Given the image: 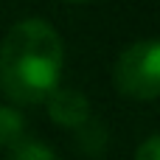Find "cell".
<instances>
[{"label": "cell", "instance_id": "obj_1", "mask_svg": "<svg viewBox=\"0 0 160 160\" xmlns=\"http://www.w3.org/2000/svg\"><path fill=\"white\" fill-rule=\"evenodd\" d=\"M65 68V42L59 31L42 20L28 17L8 28L0 45V90L14 104H45L59 84Z\"/></svg>", "mask_w": 160, "mask_h": 160}, {"label": "cell", "instance_id": "obj_2", "mask_svg": "<svg viewBox=\"0 0 160 160\" xmlns=\"http://www.w3.org/2000/svg\"><path fill=\"white\" fill-rule=\"evenodd\" d=\"M112 82L124 98L155 101L160 96V42L138 39L127 45L112 65Z\"/></svg>", "mask_w": 160, "mask_h": 160}, {"label": "cell", "instance_id": "obj_3", "mask_svg": "<svg viewBox=\"0 0 160 160\" xmlns=\"http://www.w3.org/2000/svg\"><path fill=\"white\" fill-rule=\"evenodd\" d=\"M48 104V118L62 127V129H76L82 121H87L93 112H90V101L82 90L76 87H53L51 96L45 98Z\"/></svg>", "mask_w": 160, "mask_h": 160}, {"label": "cell", "instance_id": "obj_4", "mask_svg": "<svg viewBox=\"0 0 160 160\" xmlns=\"http://www.w3.org/2000/svg\"><path fill=\"white\" fill-rule=\"evenodd\" d=\"M107 138H110L107 135V127L98 118H93V115L76 127V146L87 158H101L104 149H107Z\"/></svg>", "mask_w": 160, "mask_h": 160}, {"label": "cell", "instance_id": "obj_5", "mask_svg": "<svg viewBox=\"0 0 160 160\" xmlns=\"http://www.w3.org/2000/svg\"><path fill=\"white\" fill-rule=\"evenodd\" d=\"M25 115L17 107H6L0 104V149H8L14 141H20L25 135Z\"/></svg>", "mask_w": 160, "mask_h": 160}, {"label": "cell", "instance_id": "obj_6", "mask_svg": "<svg viewBox=\"0 0 160 160\" xmlns=\"http://www.w3.org/2000/svg\"><path fill=\"white\" fill-rule=\"evenodd\" d=\"M6 152L14 160H53L56 158V149H51L48 143H42L39 138H31V135H22Z\"/></svg>", "mask_w": 160, "mask_h": 160}, {"label": "cell", "instance_id": "obj_7", "mask_svg": "<svg viewBox=\"0 0 160 160\" xmlns=\"http://www.w3.org/2000/svg\"><path fill=\"white\" fill-rule=\"evenodd\" d=\"M135 160H160V138L158 135H149L135 149Z\"/></svg>", "mask_w": 160, "mask_h": 160}, {"label": "cell", "instance_id": "obj_8", "mask_svg": "<svg viewBox=\"0 0 160 160\" xmlns=\"http://www.w3.org/2000/svg\"><path fill=\"white\" fill-rule=\"evenodd\" d=\"M68 3H87V0H68Z\"/></svg>", "mask_w": 160, "mask_h": 160}]
</instances>
